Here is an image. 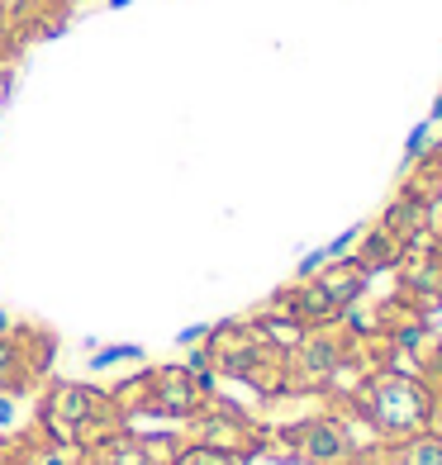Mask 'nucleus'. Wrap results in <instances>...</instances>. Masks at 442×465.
<instances>
[{"instance_id":"obj_1","label":"nucleus","mask_w":442,"mask_h":465,"mask_svg":"<svg viewBox=\"0 0 442 465\" xmlns=\"http://www.w3.org/2000/svg\"><path fill=\"white\" fill-rule=\"evenodd\" d=\"M362 418L371 422V432L381 441H405L414 432H424L433 422L437 394L424 385V375H399V371H376L362 380V390L352 394Z\"/></svg>"},{"instance_id":"obj_2","label":"nucleus","mask_w":442,"mask_h":465,"mask_svg":"<svg viewBox=\"0 0 442 465\" xmlns=\"http://www.w3.org/2000/svg\"><path fill=\"white\" fill-rule=\"evenodd\" d=\"M44 432L57 447H95V441L119 432V409L110 394H100L91 385H57L44 404Z\"/></svg>"},{"instance_id":"obj_3","label":"nucleus","mask_w":442,"mask_h":465,"mask_svg":"<svg viewBox=\"0 0 442 465\" xmlns=\"http://www.w3.org/2000/svg\"><path fill=\"white\" fill-rule=\"evenodd\" d=\"M286 441H290V456L305 465H347V456H352V432L333 418L300 422V428L286 432Z\"/></svg>"},{"instance_id":"obj_4","label":"nucleus","mask_w":442,"mask_h":465,"mask_svg":"<svg viewBox=\"0 0 442 465\" xmlns=\"http://www.w3.org/2000/svg\"><path fill=\"white\" fill-rule=\"evenodd\" d=\"M367 276H371V271H367L362 262H338V266H328L314 285L328 294V304H333V309H347L357 294L367 290Z\"/></svg>"},{"instance_id":"obj_5","label":"nucleus","mask_w":442,"mask_h":465,"mask_svg":"<svg viewBox=\"0 0 442 465\" xmlns=\"http://www.w3.org/2000/svg\"><path fill=\"white\" fill-rule=\"evenodd\" d=\"M34 371H44V366H34V356H25L19 337H0V394L25 390Z\"/></svg>"},{"instance_id":"obj_6","label":"nucleus","mask_w":442,"mask_h":465,"mask_svg":"<svg viewBox=\"0 0 442 465\" xmlns=\"http://www.w3.org/2000/svg\"><path fill=\"white\" fill-rule=\"evenodd\" d=\"M390 460H395V465H442V437H437L433 428L414 432V437H405V441H395Z\"/></svg>"},{"instance_id":"obj_7","label":"nucleus","mask_w":442,"mask_h":465,"mask_svg":"<svg viewBox=\"0 0 442 465\" xmlns=\"http://www.w3.org/2000/svg\"><path fill=\"white\" fill-rule=\"evenodd\" d=\"M172 465H243V460L228 456V451H215V447H200V441H196V447H186Z\"/></svg>"},{"instance_id":"obj_8","label":"nucleus","mask_w":442,"mask_h":465,"mask_svg":"<svg viewBox=\"0 0 442 465\" xmlns=\"http://www.w3.org/2000/svg\"><path fill=\"white\" fill-rule=\"evenodd\" d=\"M428 428H433V432L442 437V399H437V409H433V422H428Z\"/></svg>"}]
</instances>
